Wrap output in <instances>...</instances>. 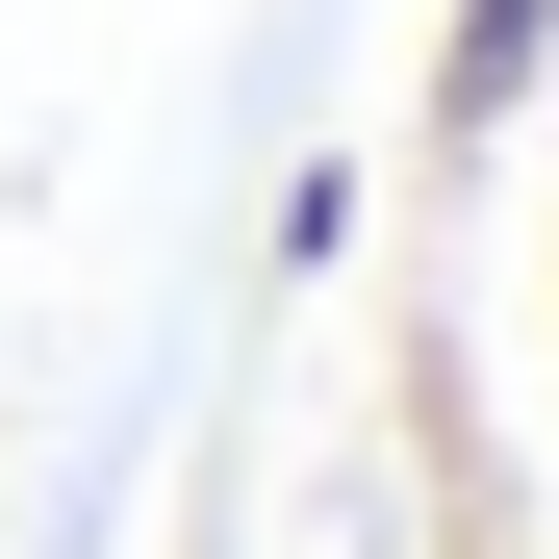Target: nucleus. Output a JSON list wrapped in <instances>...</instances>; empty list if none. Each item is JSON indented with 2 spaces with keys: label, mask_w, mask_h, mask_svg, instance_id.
Wrapping results in <instances>:
<instances>
[{
  "label": "nucleus",
  "mask_w": 559,
  "mask_h": 559,
  "mask_svg": "<svg viewBox=\"0 0 559 559\" xmlns=\"http://www.w3.org/2000/svg\"><path fill=\"white\" fill-rule=\"evenodd\" d=\"M534 128H559V103H534Z\"/></svg>",
  "instance_id": "3"
},
{
  "label": "nucleus",
  "mask_w": 559,
  "mask_h": 559,
  "mask_svg": "<svg viewBox=\"0 0 559 559\" xmlns=\"http://www.w3.org/2000/svg\"><path fill=\"white\" fill-rule=\"evenodd\" d=\"M559 103V0H432V76H407V153L432 178H484L509 128Z\"/></svg>",
  "instance_id": "1"
},
{
  "label": "nucleus",
  "mask_w": 559,
  "mask_h": 559,
  "mask_svg": "<svg viewBox=\"0 0 559 559\" xmlns=\"http://www.w3.org/2000/svg\"><path fill=\"white\" fill-rule=\"evenodd\" d=\"M356 229H382V204H356V153H306V178H280V229H254V254H280V280H356Z\"/></svg>",
  "instance_id": "2"
}]
</instances>
